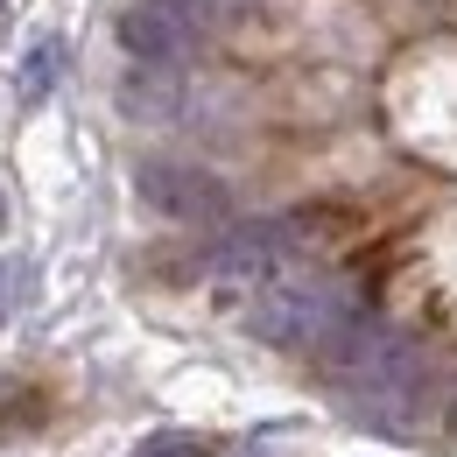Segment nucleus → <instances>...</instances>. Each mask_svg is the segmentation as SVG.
<instances>
[{
  "instance_id": "obj_4",
  "label": "nucleus",
  "mask_w": 457,
  "mask_h": 457,
  "mask_svg": "<svg viewBox=\"0 0 457 457\" xmlns=\"http://www.w3.org/2000/svg\"><path fill=\"white\" fill-rule=\"evenodd\" d=\"M176 7H183V14H190V21H204V14H212V7H219V0H176Z\"/></svg>"
},
{
  "instance_id": "obj_5",
  "label": "nucleus",
  "mask_w": 457,
  "mask_h": 457,
  "mask_svg": "<svg viewBox=\"0 0 457 457\" xmlns=\"http://www.w3.org/2000/svg\"><path fill=\"white\" fill-rule=\"evenodd\" d=\"M0 232H7V197H0Z\"/></svg>"
},
{
  "instance_id": "obj_1",
  "label": "nucleus",
  "mask_w": 457,
  "mask_h": 457,
  "mask_svg": "<svg viewBox=\"0 0 457 457\" xmlns=\"http://www.w3.org/2000/svg\"><path fill=\"white\" fill-rule=\"evenodd\" d=\"M183 36H190V14H183L176 0H134L127 21H120V43L141 63H170L176 50H183Z\"/></svg>"
},
{
  "instance_id": "obj_3",
  "label": "nucleus",
  "mask_w": 457,
  "mask_h": 457,
  "mask_svg": "<svg viewBox=\"0 0 457 457\" xmlns=\"http://www.w3.org/2000/svg\"><path fill=\"white\" fill-rule=\"evenodd\" d=\"M134 457H204V451H197L190 436H148V444H141Z\"/></svg>"
},
{
  "instance_id": "obj_2",
  "label": "nucleus",
  "mask_w": 457,
  "mask_h": 457,
  "mask_svg": "<svg viewBox=\"0 0 457 457\" xmlns=\"http://www.w3.org/2000/svg\"><path fill=\"white\" fill-rule=\"evenodd\" d=\"M57 78H63V36H43V43L21 57V99L43 106V99L57 92Z\"/></svg>"
}]
</instances>
